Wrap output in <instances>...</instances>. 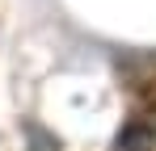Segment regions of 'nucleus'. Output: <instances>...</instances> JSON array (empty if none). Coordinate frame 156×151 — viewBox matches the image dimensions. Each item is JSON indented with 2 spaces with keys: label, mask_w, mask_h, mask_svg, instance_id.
Masks as SVG:
<instances>
[{
  "label": "nucleus",
  "mask_w": 156,
  "mask_h": 151,
  "mask_svg": "<svg viewBox=\"0 0 156 151\" xmlns=\"http://www.w3.org/2000/svg\"><path fill=\"white\" fill-rule=\"evenodd\" d=\"M156 143V130L148 122H131L122 134H118V143H114V151H152Z\"/></svg>",
  "instance_id": "obj_1"
}]
</instances>
